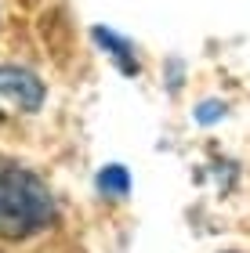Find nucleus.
Returning <instances> with one entry per match:
<instances>
[{"label":"nucleus","instance_id":"nucleus-4","mask_svg":"<svg viewBox=\"0 0 250 253\" xmlns=\"http://www.w3.org/2000/svg\"><path fill=\"white\" fill-rule=\"evenodd\" d=\"M98 188L105 192V195H127V188H131V177H127V170H123L120 163L105 167V170L98 174Z\"/></svg>","mask_w":250,"mask_h":253},{"label":"nucleus","instance_id":"nucleus-6","mask_svg":"<svg viewBox=\"0 0 250 253\" xmlns=\"http://www.w3.org/2000/svg\"><path fill=\"white\" fill-rule=\"evenodd\" d=\"M225 253H236V250H225Z\"/></svg>","mask_w":250,"mask_h":253},{"label":"nucleus","instance_id":"nucleus-2","mask_svg":"<svg viewBox=\"0 0 250 253\" xmlns=\"http://www.w3.org/2000/svg\"><path fill=\"white\" fill-rule=\"evenodd\" d=\"M0 94L7 101H15L18 109L37 112L44 105V80L26 65H0Z\"/></svg>","mask_w":250,"mask_h":253},{"label":"nucleus","instance_id":"nucleus-5","mask_svg":"<svg viewBox=\"0 0 250 253\" xmlns=\"http://www.w3.org/2000/svg\"><path fill=\"white\" fill-rule=\"evenodd\" d=\"M218 116H225V105H218V101H207V105L196 112L200 123H210V120H218Z\"/></svg>","mask_w":250,"mask_h":253},{"label":"nucleus","instance_id":"nucleus-1","mask_svg":"<svg viewBox=\"0 0 250 253\" xmlns=\"http://www.w3.org/2000/svg\"><path fill=\"white\" fill-rule=\"evenodd\" d=\"M54 221V195L29 170H0V235L29 239Z\"/></svg>","mask_w":250,"mask_h":253},{"label":"nucleus","instance_id":"nucleus-3","mask_svg":"<svg viewBox=\"0 0 250 253\" xmlns=\"http://www.w3.org/2000/svg\"><path fill=\"white\" fill-rule=\"evenodd\" d=\"M91 37H95V43H98V47H101V51H105L112 62L120 65V73H127V76H134V73H138V58H134V47H131V43L120 37V33L95 26V29H91Z\"/></svg>","mask_w":250,"mask_h":253}]
</instances>
